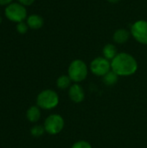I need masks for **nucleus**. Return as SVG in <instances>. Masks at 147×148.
Listing matches in <instances>:
<instances>
[{"label":"nucleus","mask_w":147,"mask_h":148,"mask_svg":"<svg viewBox=\"0 0 147 148\" xmlns=\"http://www.w3.org/2000/svg\"><path fill=\"white\" fill-rule=\"evenodd\" d=\"M90 70L94 75L103 77L106 74L112 70L111 61L107 60L104 56L96 57L90 63Z\"/></svg>","instance_id":"423d86ee"},{"label":"nucleus","mask_w":147,"mask_h":148,"mask_svg":"<svg viewBox=\"0 0 147 148\" xmlns=\"http://www.w3.org/2000/svg\"><path fill=\"white\" fill-rule=\"evenodd\" d=\"M71 101L75 103H81L85 99V90L80 83H74L70 86L68 92Z\"/></svg>","instance_id":"6e6552de"},{"label":"nucleus","mask_w":147,"mask_h":148,"mask_svg":"<svg viewBox=\"0 0 147 148\" xmlns=\"http://www.w3.org/2000/svg\"><path fill=\"white\" fill-rule=\"evenodd\" d=\"M41 116H42L41 108L37 105L29 107L26 112V118L31 123H36L39 121V120L41 119Z\"/></svg>","instance_id":"1a4fd4ad"},{"label":"nucleus","mask_w":147,"mask_h":148,"mask_svg":"<svg viewBox=\"0 0 147 148\" xmlns=\"http://www.w3.org/2000/svg\"><path fill=\"white\" fill-rule=\"evenodd\" d=\"M131 32L135 40L147 45V21L139 20L134 23L132 26Z\"/></svg>","instance_id":"0eeeda50"},{"label":"nucleus","mask_w":147,"mask_h":148,"mask_svg":"<svg viewBox=\"0 0 147 148\" xmlns=\"http://www.w3.org/2000/svg\"><path fill=\"white\" fill-rule=\"evenodd\" d=\"M17 2L19 3H21V4H23V6H29V5H31L34 2H35V0H17Z\"/></svg>","instance_id":"a211bd4d"},{"label":"nucleus","mask_w":147,"mask_h":148,"mask_svg":"<svg viewBox=\"0 0 147 148\" xmlns=\"http://www.w3.org/2000/svg\"><path fill=\"white\" fill-rule=\"evenodd\" d=\"M71 148H93V147L88 141L81 140H78V141L75 142L72 145Z\"/></svg>","instance_id":"dca6fc26"},{"label":"nucleus","mask_w":147,"mask_h":148,"mask_svg":"<svg viewBox=\"0 0 147 148\" xmlns=\"http://www.w3.org/2000/svg\"><path fill=\"white\" fill-rule=\"evenodd\" d=\"M137 60L128 53H119L111 61V69L119 76H130L138 70Z\"/></svg>","instance_id":"f257e3e1"},{"label":"nucleus","mask_w":147,"mask_h":148,"mask_svg":"<svg viewBox=\"0 0 147 148\" xmlns=\"http://www.w3.org/2000/svg\"><path fill=\"white\" fill-rule=\"evenodd\" d=\"M73 82L71 81L70 77L68 75H62L59 76L56 80V86L59 89L64 90V89H68L70 86L72 85Z\"/></svg>","instance_id":"ddd939ff"},{"label":"nucleus","mask_w":147,"mask_h":148,"mask_svg":"<svg viewBox=\"0 0 147 148\" xmlns=\"http://www.w3.org/2000/svg\"><path fill=\"white\" fill-rule=\"evenodd\" d=\"M110 3H118V2H120V0H108Z\"/></svg>","instance_id":"aec40b11"},{"label":"nucleus","mask_w":147,"mask_h":148,"mask_svg":"<svg viewBox=\"0 0 147 148\" xmlns=\"http://www.w3.org/2000/svg\"><path fill=\"white\" fill-rule=\"evenodd\" d=\"M102 53H103V56L109 61H112L119 54L117 51V48L112 43H108L105 45L103 48Z\"/></svg>","instance_id":"f8f14e48"},{"label":"nucleus","mask_w":147,"mask_h":148,"mask_svg":"<svg viewBox=\"0 0 147 148\" xmlns=\"http://www.w3.org/2000/svg\"><path fill=\"white\" fill-rule=\"evenodd\" d=\"M26 23L29 29H41L43 25V19L41 16L36 14H32L29 16L26 19Z\"/></svg>","instance_id":"9d476101"},{"label":"nucleus","mask_w":147,"mask_h":148,"mask_svg":"<svg viewBox=\"0 0 147 148\" xmlns=\"http://www.w3.org/2000/svg\"><path fill=\"white\" fill-rule=\"evenodd\" d=\"M65 126V121L61 114H49L43 122L45 132L50 135H56L60 134Z\"/></svg>","instance_id":"39448f33"},{"label":"nucleus","mask_w":147,"mask_h":148,"mask_svg":"<svg viewBox=\"0 0 147 148\" xmlns=\"http://www.w3.org/2000/svg\"><path fill=\"white\" fill-rule=\"evenodd\" d=\"M14 0H0V6H7L10 3H13Z\"/></svg>","instance_id":"6ab92c4d"},{"label":"nucleus","mask_w":147,"mask_h":148,"mask_svg":"<svg viewBox=\"0 0 147 148\" xmlns=\"http://www.w3.org/2000/svg\"><path fill=\"white\" fill-rule=\"evenodd\" d=\"M4 16L9 21L16 23L23 22L28 17L26 7L18 2H13L7 5L4 9Z\"/></svg>","instance_id":"20e7f679"},{"label":"nucleus","mask_w":147,"mask_h":148,"mask_svg":"<svg viewBox=\"0 0 147 148\" xmlns=\"http://www.w3.org/2000/svg\"><path fill=\"white\" fill-rule=\"evenodd\" d=\"M60 102L58 94L53 89H44L36 96V105L43 110H52Z\"/></svg>","instance_id":"f03ea898"},{"label":"nucleus","mask_w":147,"mask_h":148,"mask_svg":"<svg viewBox=\"0 0 147 148\" xmlns=\"http://www.w3.org/2000/svg\"><path fill=\"white\" fill-rule=\"evenodd\" d=\"M16 31H17L19 34L23 35V34H25V33L28 31V29H29V26H28L27 23H25V22L23 21V22H21V23H16Z\"/></svg>","instance_id":"f3484780"},{"label":"nucleus","mask_w":147,"mask_h":148,"mask_svg":"<svg viewBox=\"0 0 147 148\" xmlns=\"http://www.w3.org/2000/svg\"><path fill=\"white\" fill-rule=\"evenodd\" d=\"M130 37V33L124 29H120L118 30H116L113 34V40L115 42L122 44L126 42L129 40Z\"/></svg>","instance_id":"9b49d317"},{"label":"nucleus","mask_w":147,"mask_h":148,"mask_svg":"<svg viewBox=\"0 0 147 148\" xmlns=\"http://www.w3.org/2000/svg\"><path fill=\"white\" fill-rule=\"evenodd\" d=\"M44 133H46V132H45L43 125H35L30 129V134L36 138L42 136L44 134Z\"/></svg>","instance_id":"2eb2a0df"},{"label":"nucleus","mask_w":147,"mask_h":148,"mask_svg":"<svg viewBox=\"0 0 147 148\" xmlns=\"http://www.w3.org/2000/svg\"><path fill=\"white\" fill-rule=\"evenodd\" d=\"M2 21H3V17H2V16H1V14H0V23H2Z\"/></svg>","instance_id":"412c9836"},{"label":"nucleus","mask_w":147,"mask_h":148,"mask_svg":"<svg viewBox=\"0 0 147 148\" xmlns=\"http://www.w3.org/2000/svg\"><path fill=\"white\" fill-rule=\"evenodd\" d=\"M88 75L87 64L81 59L74 60L68 66V75L74 83H80L86 80Z\"/></svg>","instance_id":"7ed1b4c3"},{"label":"nucleus","mask_w":147,"mask_h":148,"mask_svg":"<svg viewBox=\"0 0 147 148\" xmlns=\"http://www.w3.org/2000/svg\"><path fill=\"white\" fill-rule=\"evenodd\" d=\"M119 75L114 73L113 70H110L107 74H106L103 77H102V82L105 85L110 87V86H113L118 82L119 80Z\"/></svg>","instance_id":"4468645a"}]
</instances>
